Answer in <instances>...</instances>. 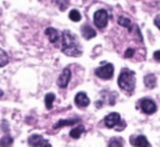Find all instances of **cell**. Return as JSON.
Wrapping results in <instances>:
<instances>
[{
	"mask_svg": "<svg viewBox=\"0 0 160 147\" xmlns=\"http://www.w3.org/2000/svg\"><path fill=\"white\" fill-rule=\"evenodd\" d=\"M61 51L66 56L79 57L81 55V46L78 41V37L71 34L69 30L62 31V40H61Z\"/></svg>",
	"mask_w": 160,
	"mask_h": 147,
	"instance_id": "1",
	"label": "cell"
},
{
	"mask_svg": "<svg viewBox=\"0 0 160 147\" xmlns=\"http://www.w3.org/2000/svg\"><path fill=\"white\" fill-rule=\"evenodd\" d=\"M118 85L122 91H126L128 95H131L135 88V72L126 67L122 69L118 77Z\"/></svg>",
	"mask_w": 160,
	"mask_h": 147,
	"instance_id": "2",
	"label": "cell"
},
{
	"mask_svg": "<svg viewBox=\"0 0 160 147\" xmlns=\"http://www.w3.org/2000/svg\"><path fill=\"white\" fill-rule=\"evenodd\" d=\"M104 125L108 128H115L116 131H122L126 127V122L121 120L118 112H111L104 118Z\"/></svg>",
	"mask_w": 160,
	"mask_h": 147,
	"instance_id": "3",
	"label": "cell"
},
{
	"mask_svg": "<svg viewBox=\"0 0 160 147\" xmlns=\"http://www.w3.org/2000/svg\"><path fill=\"white\" fill-rule=\"evenodd\" d=\"M108 20H109V14L106 10L100 9L94 14V24L96 27L102 29L108 25Z\"/></svg>",
	"mask_w": 160,
	"mask_h": 147,
	"instance_id": "4",
	"label": "cell"
},
{
	"mask_svg": "<svg viewBox=\"0 0 160 147\" xmlns=\"http://www.w3.org/2000/svg\"><path fill=\"white\" fill-rule=\"evenodd\" d=\"M95 75L100 78H104V80H109L114 75V66L112 64H105L98 69H95Z\"/></svg>",
	"mask_w": 160,
	"mask_h": 147,
	"instance_id": "5",
	"label": "cell"
},
{
	"mask_svg": "<svg viewBox=\"0 0 160 147\" xmlns=\"http://www.w3.org/2000/svg\"><path fill=\"white\" fill-rule=\"evenodd\" d=\"M140 108L144 113L146 115H152L154 112H156V103L151 100V98H141L140 100Z\"/></svg>",
	"mask_w": 160,
	"mask_h": 147,
	"instance_id": "6",
	"label": "cell"
},
{
	"mask_svg": "<svg viewBox=\"0 0 160 147\" xmlns=\"http://www.w3.org/2000/svg\"><path fill=\"white\" fill-rule=\"evenodd\" d=\"M28 143L31 147H51V145L40 135H31L28 138Z\"/></svg>",
	"mask_w": 160,
	"mask_h": 147,
	"instance_id": "7",
	"label": "cell"
},
{
	"mask_svg": "<svg viewBox=\"0 0 160 147\" xmlns=\"http://www.w3.org/2000/svg\"><path fill=\"white\" fill-rule=\"evenodd\" d=\"M71 78V71L69 67L64 69L62 72L60 74V76L58 77V86L61 87V88H65L68 85H69V81Z\"/></svg>",
	"mask_w": 160,
	"mask_h": 147,
	"instance_id": "8",
	"label": "cell"
},
{
	"mask_svg": "<svg viewBox=\"0 0 160 147\" xmlns=\"http://www.w3.org/2000/svg\"><path fill=\"white\" fill-rule=\"evenodd\" d=\"M130 143L134 147H150V143H149L148 138L144 135H139L136 137H131L130 138Z\"/></svg>",
	"mask_w": 160,
	"mask_h": 147,
	"instance_id": "9",
	"label": "cell"
},
{
	"mask_svg": "<svg viewBox=\"0 0 160 147\" xmlns=\"http://www.w3.org/2000/svg\"><path fill=\"white\" fill-rule=\"evenodd\" d=\"M74 101H75V105H76L78 107H80V108H84V107L89 106V103H90V100H89V97H88V95H86L85 92H79V93H76Z\"/></svg>",
	"mask_w": 160,
	"mask_h": 147,
	"instance_id": "10",
	"label": "cell"
},
{
	"mask_svg": "<svg viewBox=\"0 0 160 147\" xmlns=\"http://www.w3.org/2000/svg\"><path fill=\"white\" fill-rule=\"evenodd\" d=\"M45 35H46V37L49 39V41L51 44H56L60 39V35H59L58 30L54 29V27H46L45 29Z\"/></svg>",
	"mask_w": 160,
	"mask_h": 147,
	"instance_id": "11",
	"label": "cell"
},
{
	"mask_svg": "<svg viewBox=\"0 0 160 147\" xmlns=\"http://www.w3.org/2000/svg\"><path fill=\"white\" fill-rule=\"evenodd\" d=\"M81 35H82V37H84L85 40H90V39L95 37L96 31H95L91 26L85 25V26H82V27H81Z\"/></svg>",
	"mask_w": 160,
	"mask_h": 147,
	"instance_id": "12",
	"label": "cell"
},
{
	"mask_svg": "<svg viewBox=\"0 0 160 147\" xmlns=\"http://www.w3.org/2000/svg\"><path fill=\"white\" fill-rule=\"evenodd\" d=\"M80 120L79 118H69V120H60V121H58L55 125H54V128L55 130H59V128H61V127H64V126H72V125H76L78 122H79Z\"/></svg>",
	"mask_w": 160,
	"mask_h": 147,
	"instance_id": "13",
	"label": "cell"
},
{
	"mask_svg": "<svg viewBox=\"0 0 160 147\" xmlns=\"http://www.w3.org/2000/svg\"><path fill=\"white\" fill-rule=\"evenodd\" d=\"M144 85L148 88H154L156 86V76L154 74H149L144 77Z\"/></svg>",
	"mask_w": 160,
	"mask_h": 147,
	"instance_id": "14",
	"label": "cell"
},
{
	"mask_svg": "<svg viewBox=\"0 0 160 147\" xmlns=\"http://www.w3.org/2000/svg\"><path fill=\"white\" fill-rule=\"evenodd\" d=\"M118 24L120 25V26H122V27H126L129 31H131L132 30V22H131V20L129 19V17H126V16H119V19H118Z\"/></svg>",
	"mask_w": 160,
	"mask_h": 147,
	"instance_id": "15",
	"label": "cell"
},
{
	"mask_svg": "<svg viewBox=\"0 0 160 147\" xmlns=\"http://www.w3.org/2000/svg\"><path fill=\"white\" fill-rule=\"evenodd\" d=\"M84 131H85V127H84L82 125L75 126V127L71 128V131H70V137H71V138H79V137L82 135Z\"/></svg>",
	"mask_w": 160,
	"mask_h": 147,
	"instance_id": "16",
	"label": "cell"
},
{
	"mask_svg": "<svg viewBox=\"0 0 160 147\" xmlns=\"http://www.w3.org/2000/svg\"><path fill=\"white\" fill-rule=\"evenodd\" d=\"M44 101H45L46 108H48V110H51V108H52V103H54V101H55V95L51 93V92H50V93H46Z\"/></svg>",
	"mask_w": 160,
	"mask_h": 147,
	"instance_id": "17",
	"label": "cell"
},
{
	"mask_svg": "<svg viewBox=\"0 0 160 147\" xmlns=\"http://www.w3.org/2000/svg\"><path fill=\"white\" fill-rule=\"evenodd\" d=\"M12 142H14L12 137L9 136V135H5V136L0 140V146H1V147H11V146H12Z\"/></svg>",
	"mask_w": 160,
	"mask_h": 147,
	"instance_id": "18",
	"label": "cell"
},
{
	"mask_svg": "<svg viewBox=\"0 0 160 147\" xmlns=\"http://www.w3.org/2000/svg\"><path fill=\"white\" fill-rule=\"evenodd\" d=\"M108 147H124V142H122V138L120 137H115V138H111L108 143Z\"/></svg>",
	"mask_w": 160,
	"mask_h": 147,
	"instance_id": "19",
	"label": "cell"
},
{
	"mask_svg": "<svg viewBox=\"0 0 160 147\" xmlns=\"http://www.w3.org/2000/svg\"><path fill=\"white\" fill-rule=\"evenodd\" d=\"M69 19L71 20V21H80V19H81V15H80V12L78 11V10H71L70 12H69Z\"/></svg>",
	"mask_w": 160,
	"mask_h": 147,
	"instance_id": "20",
	"label": "cell"
},
{
	"mask_svg": "<svg viewBox=\"0 0 160 147\" xmlns=\"http://www.w3.org/2000/svg\"><path fill=\"white\" fill-rule=\"evenodd\" d=\"M8 62H9V56L6 55V52H5V51L0 50V67L5 66Z\"/></svg>",
	"mask_w": 160,
	"mask_h": 147,
	"instance_id": "21",
	"label": "cell"
},
{
	"mask_svg": "<svg viewBox=\"0 0 160 147\" xmlns=\"http://www.w3.org/2000/svg\"><path fill=\"white\" fill-rule=\"evenodd\" d=\"M134 54H135V50L131 49V47H129V49H126V51L124 52V57H125V59H130V57L134 56Z\"/></svg>",
	"mask_w": 160,
	"mask_h": 147,
	"instance_id": "22",
	"label": "cell"
},
{
	"mask_svg": "<svg viewBox=\"0 0 160 147\" xmlns=\"http://www.w3.org/2000/svg\"><path fill=\"white\" fill-rule=\"evenodd\" d=\"M154 60L155 61H160V50H158V51L154 52Z\"/></svg>",
	"mask_w": 160,
	"mask_h": 147,
	"instance_id": "23",
	"label": "cell"
},
{
	"mask_svg": "<svg viewBox=\"0 0 160 147\" xmlns=\"http://www.w3.org/2000/svg\"><path fill=\"white\" fill-rule=\"evenodd\" d=\"M154 24L160 29V15H158L156 17H155V20H154Z\"/></svg>",
	"mask_w": 160,
	"mask_h": 147,
	"instance_id": "24",
	"label": "cell"
},
{
	"mask_svg": "<svg viewBox=\"0 0 160 147\" xmlns=\"http://www.w3.org/2000/svg\"><path fill=\"white\" fill-rule=\"evenodd\" d=\"M2 95H4V92H2L1 90H0V97H2Z\"/></svg>",
	"mask_w": 160,
	"mask_h": 147,
	"instance_id": "25",
	"label": "cell"
}]
</instances>
